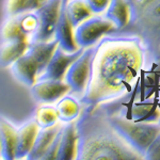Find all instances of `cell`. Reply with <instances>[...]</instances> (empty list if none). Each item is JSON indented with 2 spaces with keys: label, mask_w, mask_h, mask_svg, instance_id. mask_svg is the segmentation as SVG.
<instances>
[{
  "label": "cell",
  "mask_w": 160,
  "mask_h": 160,
  "mask_svg": "<svg viewBox=\"0 0 160 160\" xmlns=\"http://www.w3.org/2000/svg\"><path fill=\"white\" fill-rule=\"evenodd\" d=\"M38 129L40 127L34 120L27 121L20 127L17 128L15 159H22L28 156L33 143H34Z\"/></svg>",
  "instance_id": "7c38bea8"
},
{
  "label": "cell",
  "mask_w": 160,
  "mask_h": 160,
  "mask_svg": "<svg viewBox=\"0 0 160 160\" xmlns=\"http://www.w3.org/2000/svg\"><path fill=\"white\" fill-rule=\"evenodd\" d=\"M58 45L59 44L55 38L50 41H45V42H43V41H29L26 52L29 53L37 62L38 71H40V76L44 72Z\"/></svg>",
  "instance_id": "4fadbf2b"
},
{
  "label": "cell",
  "mask_w": 160,
  "mask_h": 160,
  "mask_svg": "<svg viewBox=\"0 0 160 160\" xmlns=\"http://www.w3.org/2000/svg\"><path fill=\"white\" fill-rule=\"evenodd\" d=\"M83 49L84 48H79L74 52H68L58 45L44 72L38 79L63 80L66 71L71 66V64L78 58L80 53L83 51Z\"/></svg>",
  "instance_id": "9c48e42d"
},
{
  "label": "cell",
  "mask_w": 160,
  "mask_h": 160,
  "mask_svg": "<svg viewBox=\"0 0 160 160\" xmlns=\"http://www.w3.org/2000/svg\"><path fill=\"white\" fill-rule=\"evenodd\" d=\"M57 112H58L59 121L62 123H71L75 122L81 113L82 106L80 100L72 95H64L57 102L56 106Z\"/></svg>",
  "instance_id": "d6986e66"
},
{
  "label": "cell",
  "mask_w": 160,
  "mask_h": 160,
  "mask_svg": "<svg viewBox=\"0 0 160 160\" xmlns=\"http://www.w3.org/2000/svg\"><path fill=\"white\" fill-rule=\"evenodd\" d=\"M93 51L94 46L84 48L78 58L71 64L63 79L68 84L71 93L79 97L83 95L90 78Z\"/></svg>",
  "instance_id": "8992f818"
},
{
  "label": "cell",
  "mask_w": 160,
  "mask_h": 160,
  "mask_svg": "<svg viewBox=\"0 0 160 160\" xmlns=\"http://www.w3.org/2000/svg\"><path fill=\"white\" fill-rule=\"evenodd\" d=\"M105 16L114 24L117 32L124 29L129 22L130 8L128 0H110Z\"/></svg>",
  "instance_id": "e0dca14e"
},
{
  "label": "cell",
  "mask_w": 160,
  "mask_h": 160,
  "mask_svg": "<svg viewBox=\"0 0 160 160\" xmlns=\"http://www.w3.org/2000/svg\"><path fill=\"white\" fill-rule=\"evenodd\" d=\"M66 2L68 0H62L60 15L57 22L56 32H55V40H57L59 46L68 52H74L79 49L74 37V29L73 25L71 24L68 16L66 14Z\"/></svg>",
  "instance_id": "30bf717a"
},
{
  "label": "cell",
  "mask_w": 160,
  "mask_h": 160,
  "mask_svg": "<svg viewBox=\"0 0 160 160\" xmlns=\"http://www.w3.org/2000/svg\"><path fill=\"white\" fill-rule=\"evenodd\" d=\"M66 14L73 27H77L93 15L86 0H68L66 2Z\"/></svg>",
  "instance_id": "ffe728a7"
},
{
  "label": "cell",
  "mask_w": 160,
  "mask_h": 160,
  "mask_svg": "<svg viewBox=\"0 0 160 160\" xmlns=\"http://www.w3.org/2000/svg\"><path fill=\"white\" fill-rule=\"evenodd\" d=\"M129 22L118 32L136 34L148 52L146 69L160 72V0H128Z\"/></svg>",
  "instance_id": "3957f363"
},
{
  "label": "cell",
  "mask_w": 160,
  "mask_h": 160,
  "mask_svg": "<svg viewBox=\"0 0 160 160\" xmlns=\"http://www.w3.org/2000/svg\"><path fill=\"white\" fill-rule=\"evenodd\" d=\"M77 152V131L75 122L65 123L62 126L60 145H59L57 159L71 160L75 159Z\"/></svg>",
  "instance_id": "5bb4252c"
},
{
  "label": "cell",
  "mask_w": 160,
  "mask_h": 160,
  "mask_svg": "<svg viewBox=\"0 0 160 160\" xmlns=\"http://www.w3.org/2000/svg\"><path fill=\"white\" fill-rule=\"evenodd\" d=\"M46 1L47 0H6L4 13L7 17L17 16L24 13L35 11Z\"/></svg>",
  "instance_id": "44dd1931"
},
{
  "label": "cell",
  "mask_w": 160,
  "mask_h": 160,
  "mask_svg": "<svg viewBox=\"0 0 160 160\" xmlns=\"http://www.w3.org/2000/svg\"><path fill=\"white\" fill-rule=\"evenodd\" d=\"M77 131V160L144 159L115 130L102 105L82 107L75 121Z\"/></svg>",
  "instance_id": "7a4b0ae2"
},
{
  "label": "cell",
  "mask_w": 160,
  "mask_h": 160,
  "mask_svg": "<svg viewBox=\"0 0 160 160\" xmlns=\"http://www.w3.org/2000/svg\"><path fill=\"white\" fill-rule=\"evenodd\" d=\"M0 158H1V142H0Z\"/></svg>",
  "instance_id": "83f0119b"
},
{
  "label": "cell",
  "mask_w": 160,
  "mask_h": 160,
  "mask_svg": "<svg viewBox=\"0 0 160 160\" xmlns=\"http://www.w3.org/2000/svg\"><path fill=\"white\" fill-rule=\"evenodd\" d=\"M33 120L40 128H47L56 125L59 121L56 107H52L49 104H44L37 109Z\"/></svg>",
  "instance_id": "603a6c76"
},
{
  "label": "cell",
  "mask_w": 160,
  "mask_h": 160,
  "mask_svg": "<svg viewBox=\"0 0 160 160\" xmlns=\"http://www.w3.org/2000/svg\"><path fill=\"white\" fill-rule=\"evenodd\" d=\"M93 14H102L106 12L110 3V0H86Z\"/></svg>",
  "instance_id": "4316f807"
},
{
  "label": "cell",
  "mask_w": 160,
  "mask_h": 160,
  "mask_svg": "<svg viewBox=\"0 0 160 160\" xmlns=\"http://www.w3.org/2000/svg\"><path fill=\"white\" fill-rule=\"evenodd\" d=\"M117 32V27L105 15L89 17L74 29V37L79 48L92 47L105 35Z\"/></svg>",
  "instance_id": "5b68a950"
},
{
  "label": "cell",
  "mask_w": 160,
  "mask_h": 160,
  "mask_svg": "<svg viewBox=\"0 0 160 160\" xmlns=\"http://www.w3.org/2000/svg\"><path fill=\"white\" fill-rule=\"evenodd\" d=\"M107 112L108 120L115 130L144 158L146 149L160 132L159 123L133 122L118 110L114 100L100 104Z\"/></svg>",
  "instance_id": "277c9868"
},
{
  "label": "cell",
  "mask_w": 160,
  "mask_h": 160,
  "mask_svg": "<svg viewBox=\"0 0 160 160\" xmlns=\"http://www.w3.org/2000/svg\"><path fill=\"white\" fill-rule=\"evenodd\" d=\"M159 124H160V118H159Z\"/></svg>",
  "instance_id": "f1b7e54d"
},
{
  "label": "cell",
  "mask_w": 160,
  "mask_h": 160,
  "mask_svg": "<svg viewBox=\"0 0 160 160\" xmlns=\"http://www.w3.org/2000/svg\"><path fill=\"white\" fill-rule=\"evenodd\" d=\"M62 0H47L38 10H35L38 17V29L30 41H50L55 38L57 22L60 15Z\"/></svg>",
  "instance_id": "52a82bcc"
},
{
  "label": "cell",
  "mask_w": 160,
  "mask_h": 160,
  "mask_svg": "<svg viewBox=\"0 0 160 160\" xmlns=\"http://www.w3.org/2000/svg\"><path fill=\"white\" fill-rule=\"evenodd\" d=\"M10 69L15 79L27 87L33 86L40 76L37 62L27 52H25L20 58L17 59L10 66Z\"/></svg>",
  "instance_id": "8fae6325"
},
{
  "label": "cell",
  "mask_w": 160,
  "mask_h": 160,
  "mask_svg": "<svg viewBox=\"0 0 160 160\" xmlns=\"http://www.w3.org/2000/svg\"><path fill=\"white\" fill-rule=\"evenodd\" d=\"M30 89L32 97L40 104H52L71 92L64 80L56 79H38Z\"/></svg>",
  "instance_id": "ba28073f"
},
{
  "label": "cell",
  "mask_w": 160,
  "mask_h": 160,
  "mask_svg": "<svg viewBox=\"0 0 160 160\" xmlns=\"http://www.w3.org/2000/svg\"><path fill=\"white\" fill-rule=\"evenodd\" d=\"M63 126V125H62ZM61 130L62 128L60 129L57 136L55 137L53 141L50 143V145L48 146L47 151L45 152V154L42 156L41 159H44V160H52V159H57V154H58V149H59V145H60V139H61Z\"/></svg>",
  "instance_id": "484cf974"
},
{
  "label": "cell",
  "mask_w": 160,
  "mask_h": 160,
  "mask_svg": "<svg viewBox=\"0 0 160 160\" xmlns=\"http://www.w3.org/2000/svg\"><path fill=\"white\" fill-rule=\"evenodd\" d=\"M29 41H7L0 44V66L10 68L26 52Z\"/></svg>",
  "instance_id": "ac0fdd59"
},
{
  "label": "cell",
  "mask_w": 160,
  "mask_h": 160,
  "mask_svg": "<svg viewBox=\"0 0 160 160\" xmlns=\"http://www.w3.org/2000/svg\"><path fill=\"white\" fill-rule=\"evenodd\" d=\"M0 38H1V42L20 40L29 41L28 37L22 32V28H20L17 16L7 17L2 24L1 30H0Z\"/></svg>",
  "instance_id": "7402d4cb"
},
{
  "label": "cell",
  "mask_w": 160,
  "mask_h": 160,
  "mask_svg": "<svg viewBox=\"0 0 160 160\" xmlns=\"http://www.w3.org/2000/svg\"><path fill=\"white\" fill-rule=\"evenodd\" d=\"M146 65L148 52L138 35L113 32L102 37L94 45L90 78L80 104L95 107L129 94Z\"/></svg>",
  "instance_id": "6da1fadb"
},
{
  "label": "cell",
  "mask_w": 160,
  "mask_h": 160,
  "mask_svg": "<svg viewBox=\"0 0 160 160\" xmlns=\"http://www.w3.org/2000/svg\"><path fill=\"white\" fill-rule=\"evenodd\" d=\"M17 128L8 118L0 115V142H1V158L15 159Z\"/></svg>",
  "instance_id": "9a60e30c"
},
{
  "label": "cell",
  "mask_w": 160,
  "mask_h": 160,
  "mask_svg": "<svg viewBox=\"0 0 160 160\" xmlns=\"http://www.w3.org/2000/svg\"><path fill=\"white\" fill-rule=\"evenodd\" d=\"M144 159L160 160V132L149 144L145 154H144Z\"/></svg>",
  "instance_id": "d4e9b609"
},
{
  "label": "cell",
  "mask_w": 160,
  "mask_h": 160,
  "mask_svg": "<svg viewBox=\"0 0 160 160\" xmlns=\"http://www.w3.org/2000/svg\"><path fill=\"white\" fill-rule=\"evenodd\" d=\"M17 19H18L22 32L27 35L30 41V38L37 33L38 29V17L37 13H35V11H32L17 15Z\"/></svg>",
  "instance_id": "cb8c5ba5"
},
{
  "label": "cell",
  "mask_w": 160,
  "mask_h": 160,
  "mask_svg": "<svg viewBox=\"0 0 160 160\" xmlns=\"http://www.w3.org/2000/svg\"><path fill=\"white\" fill-rule=\"evenodd\" d=\"M62 128L61 124L57 123L56 125L51 126L47 128H40L37 137H35L34 143H33L31 151L29 152L28 156L26 157L27 159H41L42 156L47 151L48 146L53 141L57 133L60 131Z\"/></svg>",
  "instance_id": "2e32d148"
}]
</instances>
